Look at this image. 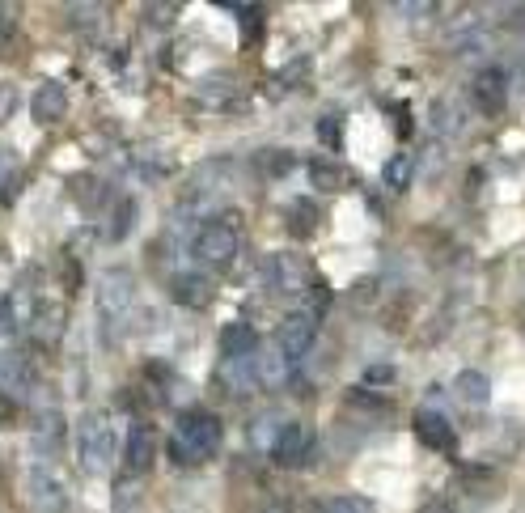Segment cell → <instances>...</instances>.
<instances>
[{"mask_svg": "<svg viewBox=\"0 0 525 513\" xmlns=\"http://www.w3.org/2000/svg\"><path fill=\"white\" fill-rule=\"evenodd\" d=\"M267 513H288V509H284L280 501H271V505H267Z\"/></svg>", "mask_w": 525, "mask_h": 513, "instance_id": "obj_33", "label": "cell"}, {"mask_svg": "<svg viewBox=\"0 0 525 513\" xmlns=\"http://www.w3.org/2000/svg\"><path fill=\"white\" fill-rule=\"evenodd\" d=\"M267 272H271V285H276L280 293H301L305 285H310V268H305V259L293 255V251L271 255Z\"/></svg>", "mask_w": 525, "mask_h": 513, "instance_id": "obj_10", "label": "cell"}, {"mask_svg": "<svg viewBox=\"0 0 525 513\" xmlns=\"http://www.w3.org/2000/svg\"><path fill=\"white\" fill-rule=\"evenodd\" d=\"M216 446H221V420L212 412H187L170 437V458L178 467H195V463H208Z\"/></svg>", "mask_w": 525, "mask_h": 513, "instance_id": "obj_1", "label": "cell"}, {"mask_svg": "<svg viewBox=\"0 0 525 513\" xmlns=\"http://www.w3.org/2000/svg\"><path fill=\"white\" fill-rule=\"evenodd\" d=\"M136 497H140L136 484H132V488H128V484H115V509H119V513H128V509L136 505Z\"/></svg>", "mask_w": 525, "mask_h": 513, "instance_id": "obj_30", "label": "cell"}, {"mask_svg": "<svg viewBox=\"0 0 525 513\" xmlns=\"http://www.w3.org/2000/svg\"><path fill=\"white\" fill-rule=\"evenodd\" d=\"M415 437H420L424 441V446H432V450H454V424H449L437 408H420V412H415Z\"/></svg>", "mask_w": 525, "mask_h": 513, "instance_id": "obj_11", "label": "cell"}, {"mask_svg": "<svg viewBox=\"0 0 525 513\" xmlns=\"http://www.w3.org/2000/svg\"><path fill=\"white\" fill-rule=\"evenodd\" d=\"M0 416H5V420H13V408L5 403V395H0Z\"/></svg>", "mask_w": 525, "mask_h": 513, "instance_id": "obj_32", "label": "cell"}, {"mask_svg": "<svg viewBox=\"0 0 525 513\" xmlns=\"http://www.w3.org/2000/svg\"><path fill=\"white\" fill-rule=\"evenodd\" d=\"M470 98H475L483 115H500L504 98H509V73H504L500 64H487L483 73H475V81H470Z\"/></svg>", "mask_w": 525, "mask_h": 513, "instance_id": "obj_7", "label": "cell"}, {"mask_svg": "<svg viewBox=\"0 0 525 513\" xmlns=\"http://www.w3.org/2000/svg\"><path fill=\"white\" fill-rule=\"evenodd\" d=\"M411 170H415L411 157H407V153H394L390 162H386V174H382V179H386L390 191H403V187L411 183Z\"/></svg>", "mask_w": 525, "mask_h": 513, "instance_id": "obj_22", "label": "cell"}, {"mask_svg": "<svg viewBox=\"0 0 525 513\" xmlns=\"http://www.w3.org/2000/svg\"><path fill=\"white\" fill-rule=\"evenodd\" d=\"M221 382H229L233 391H246V386L255 382V361H250V357H242V361H229V365L221 369Z\"/></svg>", "mask_w": 525, "mask_h": 513, "instance_id": "obj_24", "label": "cell"}, {"mask_svg": "<svg viewBox=\"0 0 525 513\" xmlns=\"http://www.w3.org/2000/svg\"><path fill=\"white\" fill-rule=\"evenodd\" d=\"M255 382L259 386H284L288 382V361L280 348H267L263 357L255 361Z\"/></svg>", "mask_w": 525, "mask_h": 513, "instance_id": "obj_19", "label": "cell"}, {"mask_svg": "<svg viewBox=\"0 0 525 513\" xmlns=\"http://www.w3.org/2000/svg\"><path fill=\"white\" fill-rule=\"evenodd\" d=\"M64 429H68V424H64V416H60L56 408H47V412H39V416H34L30 446L43 454V463H47L51 454H60V446H64Z\"/></svg>", "mask_w": 525, "mask_h": 513, "instance_id": "obj_12", "label": "cell"}, {"mask_svg": "<svg viewBox=\"0 0 525 513\" xmlns=\"http://www.w3.org/2000/svg\"><path fill=\"white\" fill-rule=\"evenodd\" d=\"M136 306V276L128 268H106L98 280V314H102V327L106 331H119L128 327V314Z\"/></svg>", "mask_w": 525, "mask_h": 513, "instance_id": "obj_3", "label": "cell"}, {"mask_svg": "<svg viewBox=\"0 0 525 513\" xmlns=\"http://www.w3.org/2000/svg\"><path fill=\"white\" fill-rule=\"evenodd\" d=\"M394 378H398V369L390 361H377V365L365 369V382H394Z\"/></svg>", "mask_w": 525, "mask_h": 513, "instance_id": "obj_29", "label": "cell"}, {"mask_svg": "<svg viewBox=\"0 0 525 513\" xmlns=\"http://www.w3.org/2000/svg\"><path fill=\"white\" fill-rule=\"evenodd\" d=\"M233 98H238V85L229 77H204V81H195V90H191V102L199 111H229Z\"/></svg>", "mask_w": 525, "mask_h": 513, "instance_id": "obj_14", "label": "cell"}, {"mask_svg": "<svg viewBox=\"0 0 525 513\" xmlns=\"http://www.w3.org/2000/svg\"><path fill=\"white\" fill-rule=\"evenodd\" d=\"M0 378H5L13 391H26V386L34 382V361L26 357L22 348H9L5 357H0Z\"/></svg>", "mask_w": 525, "mask_h": 513, "instance_id": "obj_18", "label": "cell"}, {"mask_svg": "<svg viewBox=\"0 0 525 513\" xmlns=\"http://www.w3.org/2000/svg\"><path fill=\"white\" fill-rule=\"evenodd\" d=\"M318 340V314L314 310H297V314H288L280 331H276V348L284 352V361H301L305 352L314 348Z\"/></svg>", "mask_w": 525, "mask_h": 513, "instance_id": "obj_6", "label": "cell"}, {"mask_svg": "<svg viewBox=\"0 0 525 513\" xmlns=\"http://www.w3.org/2000/svg\"><path fill=\"white\" fill-rule=\"evenodd\" d=\"M0 30H5V5H0Z\"/></svg>", "mask_w": 525, "mask_h": 513, "instance_id": "obj_35", "label": "cell"}, {"mask_svg": "<svg viewBox=\"0 0 525 513\" xmlns=\"http://www.w3.org/2000/svg\"><path fill=\"white\" fill-rule=\"evenodd\" d=\"M267 454H271V463L276 467H297L301 458L310 454V429H301V424H284L276 446H271Z\"/></svg>", "mask_w": 525, "mask_h": 513, "instance_id": "obj_13", "label": "cell"}, {"mask_svg": "<svg viewBox=\"0 0 525 513\" xmlns=\"http://www.w3.org/2000/svg\"><path fill=\"white\" fill-rule=\"evenodd\" d=\"M191 255H195V263H208V268H225V263H233V255H238V229L225 221L199 225Z\"/></svg>", "mask_w": 525, "mask_h": 513, "instance_id": "obj_5", "label": "cell"}, {"mask_svg": "<svg viewBox=\"0 0 525 513\" xmlns=\"http://www.w3.org/2000/svg\"><path fill=\"white\" fill-rule=\"evenodd\" d=\"M170 297H174L178 306H187V310H204L212 302V280L208 276H195V272H183V276H174Z\"/></svg>", "mask_w": 525, "mask_h": 513, "instance_id": "obj_15", "label": "cell"}, {"mask_svg": "<svg viewBox=\"0 0 525 513\" xmlns=\"http://www.w3.org/2000/svg\"><path fill=\"white\" fill-rule=\"evenodd\" d=\"M255 348H259V331L250 327V323H229V327L221 331V352H225V361L255 357Z\"/></svg>", "mask_w": 525, "mask_h": 513, "instance_id": "obj_16", "label": "cell"}, {"mask_svg": "<svg viewBox=\"0 0 525 513\" xmlns=\"http://www.w3.org/2000/svg\"><path fill=\"white\" fill-rule=\"evenodd\" d=\"M115 450H119V433L115 420L106 412H85L81 429H77V463L85 475H106L115 467Z\"/></svg>", "mask_w": 525, "mask_h": 513, "instance_id": "obj_2", "label": "cell"}, {"mask_svg": "<svg viewBox=\"0 0 525 513\" xmlns=\"http://www.w3.org/2000/svg\"><path fill=\"white\" fill-rule=\"evenodd\" d=\"M454 391L462 403H470V408H483L487 399H492V378L479 374V369H462V374L454 378Z\"/></svg>", "mask_w": 525, "mask_h": 513, "instance_id": "obj_17", "label": "cell"}, {"mask_svg": "<svg viewBox=\"0 0 525 513\" xmlns=\"http://www.w3.org/2000/svg\"><path fill=\"white\" fill-rule=\"evenodd\" d=\"M26 501L34 513H68L72 509V492L68 484L60 480V471L43 463V458H34L26 467Z\"/></svg>", "mask_w": 525, "mask_h": 513, "instance_id": "obj_4", "label": "cell"}, {"mask_svg": "<svg viewBox=\"0 0 525 513\" xmlns=\"http://www.w3.org/2000/svg\"><path fill=\"white\" fill-rule=\"evenodd\" d=\"M280 429H284V420L267 412L263 420L250 424V441H255V446H263V450H271V446H276V437H280Z\"/></svg>", "mask_w": 525, "mask_h": 513, "instance_id": "obj_23", "label": "cell"}, {"mask_svg": "<svg viewBox=\"0 0 525 513\" xmlns=\"http://www.w3.org/2000/svg\"><path fill=\"white\" fill-rule=\"evenodd\" d=\"M132 221H136V204H132V200H123V204L115 208V221H111V238L119 242L123 234H132Z\"/></svg>", "mask_w": 525, "mask_h": 513, "instance_id": "obj_26", "label": "cell"}, {"mask_svg": "<svg viewBox=\"0 0 525 513\" xmlns=\"http://www.w3.org/2000/svg\"><path fill=\"white\" fill-rule=\"evenodd\" d=\"M9 170V153H0V174H5Z\"/></svg>", "mask_w": 525, "mask_h": 513, "instance_id": "obj_34", "label": "cell"}, {"mask_svg": "<svg viewBox=\"0 0 525 513\" xmlns=\"http://www.w3.org/2000/svg\"><path fill=\"white\" fill-rule=\"evenodd\" d=\"M420 513H454V509H449V505H445V501H432V505H424V509H420Z\"/></svg>", "mask_w": 525, "mask_h": 513, "instance_id": "obj_31", "label": "cell"}, {"mask_svg": "<svg viewBox=\"0 0 525 513\" xmlns=\"http://www.w3.org/2000/svg\"><path fill=\"white\" fill-rule=\"evenodd\" d=\"M13 111H17V90L9 81H0V123H9Z\"/></svg>", "mask_w": 525, "mask_h": 513, "instance_id": "obj_28", "label": "cell"}, {"mask_svg": "<svg viewBox=\"0 0 525 513\" xmlns=\"http://www.w3.org/2000/svg\"><path fill=\"white\" fill-rule=\"evenodd\" d=\"M318 513H377V509L365 497H327L318 501Z\"/></svg>", "mask_w": 525, "mask_h": 513, "instance_id": "obj_25", "label": "cell"}, {"mask_svg": "<svg viewBox=\"0 0 525 513\" xmlns=\"http://www.w3.org/2000/svg\"><path fill=\"white\" fill-rule=\"evenodd\" d=\"M310 183L318 191H343L348 187V170L339 162H310Z\"/></svg>", "mask_w": 525, "mask_h": 513, "instance_id": "obj_21", "label": "cell"}, {"mask_svg": "<svg viewBox=\"0 0 525 513\" xmlns=\"http://www.w3.org/2000/svg\"><path fill=\"white\" fill-rule=\"evenodd\" d=\"M449 47H454L458 56H479V51H487V34L475 22H462L454 34H449Z\"/></svg>", "mask_w": 525, "mask_h": 513, "instance_id": "obj_20", "label": "cell"}, {"mask_svg": "<svg viewBox=\"0 0 525 513\" xmlns=\"http://www.w3.org/2000/svg\"><path fill=\"white\" fill-rule=\"evenodd\" d=\"M157 463V429L153 424H136L128 433V446H123V467L132 475H149Z\"/></svg>", "mask_w": 525, "mask_h": 513, "instance_id": "obj_8", "label": "cell"}, {"mask_svg": "<svg viewBox=\"0 0 525 513\" xmlns=\"http://www.w3.org/2000/svg\"><path fill=\"white\" fill-rule=\"evenodd\" d=\"M30 115H34V123H43V128L60 123L68 115V90L60 81H43L39 90L30 94Z\"/></svg>", "mask_w": 525, "mask_h": 513, "instance_id": "obj_9", "label": "cell"}, {"mask_svg": "<svg viewBox=\"0 0 525 513\" xmlns=\"http://www.w3.org/2000/svg\"><path fill=\"white\" fill-rule=\"evenodd\" d=\"M343 119L339 115H322L318 119V140H322V145H339V140H343Z\"/></svg>", "mask_w": 525, "mask_h": 513, "instance_id": "obj_27", "label": "cell"}]
</instances>
